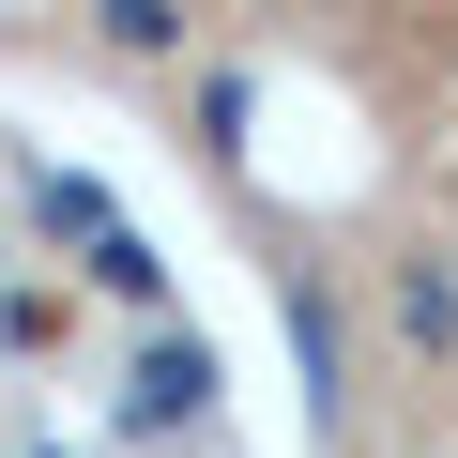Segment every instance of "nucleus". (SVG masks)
Masks as SVG:
<instances>
[{"label": "nucleus", "instance_id": "1", "mask_svg": "<svg viewBox=\"0 0 458 458\" xmlns=\"http://www.w3.org/2000/svg\"><path fill=\"white\" fill-rule=\"evenodd\" d=\"M397 336H458V276H443V260L397 276Z\"/></svg>", "mask_w": 458, "mask_h": 458}, {"label": "nucleus", "instance_id": "2", "mask_svg": "<svg viewBox=\"0 0 458 458\" xmlns=\"http://www.w3.org/2000/svg\"><path fill=\"white\" fill-rule=\"evenodd\" d=\"M199 382H214V367H199V336H183V352L138 367V412H199Z\"/></svg>", "mask_w": 458, "mask_h": 458}]
</instances>
